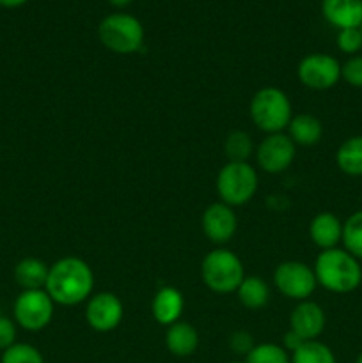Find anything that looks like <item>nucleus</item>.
Returning a JSON list of instances; mask_svg holds the SVG:
<instances>
[{
    "mask_svg": "<svg viewBox=\"0 0 362 363\" xmlns=\"http://www.w3.org/2000/svg\"><path fill=\"white\" fill-rule=\"evenodd\" d=\"M94 289L92 268L80 257L67 255L50 266L45 291L53 303L64 307H75L87 301Z\"/></svg>",
    "mask_w": 362,
    "mask_h": 363,
    "instance_id": "f257e3e1",
    "label": "nucleus"
},
{
    "mask_svg": "<svg viewBox=\"0 0 362 363\" xmlns=\"http://www.w3.org/2000/svg\"><path fill=\"white\" fill-rule=\"evenodd\" d=\"M316 280L327 291L336 294H346L357 289L362 282V268L358 259L348 254L344 248L322 250L314 262Z\"/></svg>",
    "mask_w": 362,
    "mask_h": 363,
    "instance_id": "f03ea898",
    "label": "nucleus"
},
{
    "mask_svg": "<svg viewBox=\"0 0 362 363\" xmlns=\"http://www.w3.org/2000/svg\"><path fill=\"white\" fill-rule=\"evenodd\" d=\"M248 113L258 130L265 133H283L293 117L291 101L279 87H263L252 96Z\"/></svg>",
    "mask_w": 362,
    "mask_h": 363,
    "instance_id": "7ed1b4c3",
    "label": "nucleus"
},
{
    "mask_svg": "<svg viewBox=\"0 0 362 363\" xmlns=\"http://www.w3.org/2000/svg\"><path fill=\"white\" fill-rule=\"evenodd\" d=\"M98 38L106 50L119 55L138 52L144 45V27L130 13H110L99 21Z\"/></svg>",
    "mask_w": 362,
    "mask_h": 363,
    "instance_id": "20e7f679",
    "label": "nucleus"
},
{
    "mask_svg": "<svg viewBox=\"0 0 362 363\" xmlns=\"http://www.w3.org/2000/svg\"><path fill=\"white\" fill-rule=\"evenodd\" d=\"M201 277L209 291L219 294L236 293L245 279L243 262L227 248H215L202 259Z\"/></svg>",
    "mask_w": 362,
    "mask_h": 363,
    "instance_id": "39448f33",
    "label": "nucleus"
},
{
    "mask_svg": "<svg viewBox=\"0 0 362 363\" xmlns=\"http://www.w3.org/2000/svg\"><path fill=\"white\" fill-rule=\"evenodd\" d=\"M259 177L248 162H229L216 176V194L220 202L231 206H243L256 195Z\"/></svg>",
    "mask_w": 362,
    "mask_h": 363,
    "instance_id": "423d86ee",
    "label": "nucleus"
},
{
    "mask_svg": "<svg viewBox=\"0 0 362 363\" xmlns=\"http://www.w3.org/2000/svg\"><path fill=\"white\" fill-rule=\"evenodd\" d=\"M55 303L45 289L21 291L13 305V319L27 332H41L52 323Z\"/></svg>",
    "mask_w": 362,
    "mask_h": 363,
    "instance_id": "0eeeda50",
    "label": "nucleus"
},
{
    "mask_svg": "<svg viewBox=\"0 0 362 363\" xmlns=\"http://www.w3.org/2000/svg\"><path fill=\"white\" fill-rule=\"evenodd\" d=\"M273 284L283 296L290 300L305 301L314 293L318 280L314 269L300 261L280 262L273 272Z\"/></svg>",
    "mask_w": 362,
    "mask_h": 363,
    "instance_id": "6e6552de",
    "label": "nucleus"
},
{
    "mask_svg": "<svg viewBox=\"0 0 362 363\" xmlns=\"http://www.w3.org/2000/svg\"><path fill=\"white\" fill-rule=\"evenodd\" d=\"M297 73L304 87L327 91L341 80V64L329 53H309L300 60Z\"/></svg>",
    "mask_w": 362,
    "mask_h": 363,
    "instance_id": "1a4fd4ad",
    "label": "nucleus"
},
{
    "mask_svg": "<svg viewBox=\"0 0 362 363\" xmlns=\"http://www.w3.org/2000/svg\"><path fill=\"white\" fill-rule=\"evenodd\" d=\"M124 318V305L114 293H96L87 300L85 321L92 330L106 333L116 330Z\"/></svg>",
    "mask_w": 362,
    "mask_h": 363,
    "instance_id": "9d476101",
    "label": "nucleus"
},
{
    "mask_svg": "<svg viewBox=\"0 0 362 363\" xmlns=\"http://www.w3.org/2000/svg\"><path fill=\"white\" fill-rule=\"evenodd\" d=\"M297 156V145L286 133L268 135L256 149L259 169L266 174H280L290 169Z\"/></svg>",
    "mask_w": 362,
    "mask_h": 363,
    "instance_id": "9b49d317",
    "label": "nucleus"
},
{
    "mask_svg": "<svg viewBox=\"0 0 362 363\" xmlns=\"http://www.w3.org/2000/svg\"><path fill=\"white\" fill-rule=\"evenodd\" d=\"M202 233L212 243L226 245L234 238L238 230V216L231 206L224 202L209 204L202 213Z\"/></svg>",
    "mask_w": 362,
    "mask_h": 363,
    "instance_id": "f8f14e48",
    "label": "nucleus"
},
{
    "mask_svg": "<svg viewBox=\"0 0 362 363\" xmlns=\"http://www.w3.org/2000/svg\"><path fill=\"white\" fill-rule=\"evenodd\" d=\"M325 312L314 301H300L290 315V330L304 340H316L325 330Z\"/></svg>",
    "mask_w": 362,
    "mask_h": 363,
    "instance_id": "ddd939ff",
    "label": "nucleus"
},
{
    "mask_svg": "<svg viewBox=\"0 0 362 363\" xmlns=\"http://www.w3.org/2000/svg\"><path fill=\"white\" fill-rule=\"evenodd\" d=\"M322 14L337 30L362 25V0H322Z\"/></svg>",
    "mask_w": 362,
    "mask_h": 363,
    "instance_id": "4468645a",
    "label": "nucleus"
},
{
    "mask_svg": "<svg viewBox=\"0 0 362 363\" xmlns=\"http://www.w3.org/2000/svg\"><path fill=\"white\" fill-rule=\"evenodd\" d=\"M185 308V298L176 287L165 286L155 294L151 301V314L158 325L170 326L181 321V314Z\"/></svg>",
    "mask_w": 362,
    "mask_h": 363,
    "instance_id": "2eb2a0df",
    "label": "nucleus"
},
{
    "mask_svg": "<svg viewBox=\"0 0 362 363\" xmlns=\"http://www.w3.org/2000/svg\"><path fill=\"white\" fill-rule=\"evenodd\" d=\"M309 236L322 250L337 248V243L343 240V222L334 213H318L309 223Z\"/></svg>",
    "mask_w": 362,
    "mask_h": 363,
    "instance_id": "dca6fc26",
    "label": "nucleus"
},
{
    "mask_svg": "<svg viewBox=\"0 0 362 363\" xmlns=\"http://www.w3.org/2000/svg\"><path fill=\"white\" fill-rule=\"evenodd\" d=\"M165 346L169 350V353L174 354V357H192L199 347L197 330L187 321H177L174 325L167 326Z\"/></svg>",
    "mask_w": 362,
    "mask_h": 363,
    "instance_id": "f3484780",
    "label": "nucleus"
},
{
    "mask_svg": "<svg viewBox=\"0 0 362 363\" xmlns=\"http://www.w3.org/2000/svg\"><path fill=\"white\" fill-rule=\"evenodd\" d=\"M287 137L293 140L295 145L311 147L316 145L323 137V124L312 113H298L291 117L287 124Z\"/></svg>",
    "mask_w": 362,
    "mask_h": 363,
    "instance_id": "a211bd4d",
    "label": "nucleus"
},
{
    "mask_svg": "<svg viewBox=\"0 0 362 363\" xmlns=\"http://www.w3.org/2000/svg\"><path fill=\"white\" fill-rule=\"evenodd\" d=\"M50 266L38 257H25L14 266V280L21 291L45 289Z\"/></svg>",
    "mask_w": 362,
    "mask_h": 363,
    "instance_id": "6ab92c4d",
    "label": "nucleus"
},
{
    "mask_svg": "<svg viewBox=\"0 0 362 363\" xmlns=\"http://www.w3.org/2000/svg\"><path fill=\"white\" fill-rule=\"evenodd\" d=\"M236 293L240 303L248 311H259L270 300V287L261 277H245Z\"/></svg>",
    "mask_w": 362,
    "mask_h": 363,
    "instance_id": "aec40b11",
    "label": "nucleus"
},
{
    "mask_svg": "<svg viewBox=\"0 0 362 363\" xmlns=\"http://www.w3.org/2000/svg\"><path fill=\"white\" fill-rule=\"evenodd\" d=\"M336 163L341 172L348 176H362V135L350 137L339 145L336 152Z\"/></svg>",
    "mask_w": 362,
    "mask_h": 363,
    "instance_id": "412c9836",
    "label": "nucleus"
},
{
    "mask_svg": "<svg viewBox=\"0 0 362 363\" xmlns=\"http://www.w3.org/2000/svg\"><path fill=\"white\" fill-rule=\"evenodd\" d=\"M291 363H337L336 354L327 344L319 340H307L295 353H291Z\"/></svg>",
    "mask_w": 362,
    "mask_h": 363,
    "instance_id": "4be33fe9",
    "label": "nucleus"
},
{
    "mask_svg": "<svg viewBox=\"0 0 362 363\" xmlns=\"http://www.w3.org/2000/svg\"><path fill=\"white\" fill-rule=\"evenodd\" d=\"M224 152L229 162H247L254 152V144L247 131L234 130L224 140Z\"/></svg>",
    "mask_w": 362,
    "mask_h": 363,
    "instance_id": "5701e85b",
    "label": "nucleus"
},
{
    "mask_svg": "<svg viewBox=\"0 0 362 363\" xmlns=\"http://www.w3.org/2000/svg\"><path fill=\"white\" fill-rule=\"evenodd\" d=\"M344 250L353 255L355 259H362V209L348 216L343 223Z\"/></svg>",
    "mask_w": 362,
    "mask_h": 363,
    "instance_id": "b1692460",
    "label": "nucleus"
},
{
    "mask_svg": "<svg viewBox=\"0 0 362 363\" xmlns=\"http://www.w3.org/2000/svg\"><path fill=\"white\" fill-rule=\"evenodd\" d=\"M243 363H291V357L279 344L265 342L256 344Z\"/></svg>",
    "mask_w": 362,
    "mask_h": 363,
    "instance_id": "393cba45",
    "label": "nucleus"
},
{
    "mask_svg": "<svg viewBox=\"0 0 362 363\" xmlns=\"http://www.w3.org/2000/svg\"><path fill=\"white\" fill-rule=\"evenodd\" d=\"M0 363H45L41 351L27 342H16L2 351Z\"/></svg>",
    "mask_w": 362,
    "mask_h": 363,
    "instance_id": "a878e982",
    "label": "nucleus"
},
{
    "mask_svg": "<svg viewBox=\"0 0 362 363\" xmlns=\"http://www.w3.org/2000/svg\"><path fill=\"white\" fill-rule=\"evenodd\" d=\"M337 48L348 55H355L362 48L361 28H343L337 32Z\"/></svg>",
    "mask_w": 362,
    "mask_h": 363,
    "instance_id": "bb28decb",
    "label": "nucleus"
},
{
    "mask_svg": "<svg viewBox=\"0 0 362 363\" xmlns=\"http://www.w3.org/2000/svg\"><path fill=\"white\" fill-rule=\"evenodd\" d=\"M341 78L351 87L362 89V55H351L341 66Z\"/></svg>",
    "mask_w": 362,
    "mask_h": 363,
    "instance_id": "cd10ccee",
    "label": "nucleus"
},
{
    "mask_svg": "<svg viewBox=\"0 0 362 363\" xmlns=\"http://www.w3.org/2000/svg\"><path fill=\"white\" fill-rule=\"evenodd\" d=\"M254 346V337H252V333L245 332V330H238L229 339V347L234 354H243V357H247Z\"/></svg>",
    "mask_w": 362,
    "mask_h": 363,
    "instance_id": "c85d7f7f",
    "label": "nucleus"
},
{
    "mask_svg": "<svg viewBox=\"0 0 362 363\" xmlns=\"http://www.w3.org/2000/svg\"><path fill=\"white\" fill-rule=\"evenodd\" d=\"M16 323L14 319L6 318V315H0V351H6L7 347H11L13 344H16Z\"/></svg>",
    "mask_w": 362,
    "mask_h": 363,
    "instance_id": "c756f323",
    "label": "nucleus"
},
{
    "mask_svg": "<svg viewBox=\"0 0 362 363\" xmlns=\"http://www.w3.org/2000/svg\"><path fill=\"white\" fill-rule=\"evenodd\" d=\"M304 342H307V340H304L300 335H298V333H295L293 330H290V332L284 335L283 347L287 351V353H295V351H297Z\"/></svg>",
    "mask_w": 362,
    "mask_h": 363,
    "instance_id": "7c9ffc66",
    "label": "nucleus"
},
{
    "mask_svg": "<svg viewBox=\"0 0 362 363\" xmlns=\"http://www.w3.org/2000/svg\"><path fill=\"white\" fill-rule=\"evenodd\" d=\"M28 0H0V7L4 9H16V7L25 6Z\"/></svg>",
    "mask_w": 362,
    "mask_h": 363,
    "instance_id": "2f4dec72",
    "label": "nucleus"
},
{
    "mask_svg": "<svg viewBox=\"0 0 362 363\" xmlns=\"http://www.w3.org/2000/svg\"><path fill=\"white\" fill-rule=\"evenodd\" d=\"M106 2H109L110 6L117 7V9H124V7L130 6V4L133 2V0H106Z\"/></svg>",
    "mask_w": 362,
    "mask_h": 363,
    "instance_id": "473e14b6",
    "label": "nucleus"
},
{
    "mask_svg": "<svg viewBox=\"0 0 362 363\" xmlns=\"http://www.w3.org/2000/svg\"><path fill=\"white\" fill-rule=\"evenodd\" d=\"M355 363H362V353L358 354V357H357V362H355Z\"/></svg>",
    "mask_w": 362,
    "mask_h": 363,
    "instance_id": "72a5a7b5",
    "label": "nucleus"
},
{
    "mask_svg": "<svg viewBox=\"0 0 362 363\" xmlns=\"http://www.w3.org/2000/svg\"><path fill=\"white\" fill-rule=\"evenodd\" d=\"M358 28H361V32H362V25H361V27H358Z\"/></svg>",
    "mask_w": 362,
    "mask_h": 363,
    "instance_id": "f704fd0d",
    "label": "nucleus"
},
{
    "mask_svg": "<svg viewBox=\"0 0 362 363\" xmlns=\"http://www.w3.org/2000/svg\"><path fill=\"white\" fill-rule=\"evenodd\" d=\"M233 363H241V362H233Z\"/></svg>",
    "mask_w": 362,
    "mask_h": 363,
    "instance_id": "c9c22d12",
    "label": "nucleus"
}]
</instances>
